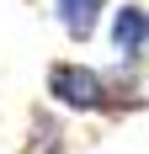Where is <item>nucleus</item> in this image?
Masks as SVG:
<instances>
[{"label": "nucleus", "mask_w": 149, "mask_h": 154, "mask_svg": "<svg viewBox=\"0 0 149 154\" xmlns=\"http://www.w3.org/2000/svg\"><path fill=\"white\" fill-rule=\"evenodd\" d=\"M43 96L69 117H133L149 112V85H144V64H90V59H53L43 69Z\"/></svg>", "instance_id": "f257e3e1"}, {"label": "nucleus", "mask_w": 149, "mask_h": 154, "mask_svg": "<svg viewBox=\"0 0 149 154\" xmlns=\"http://www.w3.org/2000/svg\"><path fill=\"white\" fill-rule=\"evenodd\" d=\"M106 43L117 64H149V5L144 0H122L106 11Z\"/></svg>", "instance_id": "f03ea898"}, {"label": "nucleus", "mask_w": 149, "mask_h": 154, "mask_svg": "<svg viewBox=\"0 0 149 154\" xmlns=\"http://www.w3.org/2000/svg\"><path fill=\"white\" fill-rule=\"evenodd\" d=\"M16 154H74V138H69V112H59L53 101L27 112V128H21V143Z\"/></svg>", "instance_id": "7ed1b4c3"}, {"label": "nucleus", "mask_w": 149, "mask_h": 154, "mask_svg": "<svg viewBox=\"0 0 149 154\" xmlns=\"http://www.w3.org/2000/svg\"><path fill=\"white\" fill-rule=\"evenodd\" d=\"M53 5V21H59V32L69 37L74 48H85V43H96L101 37V27H106V0H48Z\"/></svg>", "instance_id": "20e7f679"}]
</instances>
